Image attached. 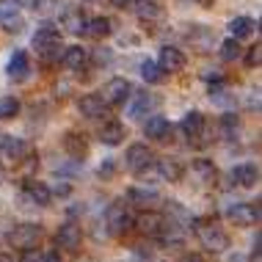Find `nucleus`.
Returning a JSON list of instances; mask_svg holds the SVG:
<instances>
[{
    "instance_id": "19",
    "label": "nucleus",
    "mask_w": 262,
    "mask_h": 262,
    "mask_svg": "<svg viewBox=\"0 0 262 262\" xmlns=\"http://www.w3.org/2000/svg\"><path fill=\"white\" fill-rule=\"evenodd\" d=\"M204 124H207V122H204V113L202 111H188L185 116H182V122H180V130L185 133V138L193 141V138H199L204 133Z\"/></svg>"
},
{
    "instance_id": "12",
    "label": "nucleus",
    "mask_w": 262,
    "mask_h": 262,
    "mask_svg": "<svg viewBox=\"0 0 262 262\" xmlns=\"http://www.w3.org/2000/svg\"><path fill=\"white\" fill-rule=\"evenodd\" d=\"M144 133H146V138L168 144V141H171V122H168L166 116H160V113H149L146 122H144Z\"/></svg>"
},
{
    "instance_id": "18",
    "label": "nucleus",
    "mask_w": 262,
    "mask_h": 262,
    "mask_svg": "<svg viewBox=\"0 0 262 262\" xmlns=\"http://www.w3.org/2000/svg\"><path fill=\"white\" fill-rule=\"evenodd\" d=\"M61 63L69 69V72H80L83 67L89 63V50L86 47H63V53H61Z\"/></svg>"
},
{
    "instance_id": "36",
    "label": "nucleus",
    "mask_w": 262,
    "mask_h": 262,
    "mask_svg": "<svg viewBox=\"0 0 262 262\" xmlns=\"http://www.w3.org/2000/svg\"><path fill=\"white\" fill-rule=\"evenodd\" d=\"M61 53H63L61 41H55V45H50V47H45V50H39V55H41V58H45V63L61 61Z\"/></svg>"
},
{
    "instance_id": "35",
    "label": "nucleus",
    "mask_w": 262,
    "mask_h": 262,
    "mask_svg": "<svg viewBox=\"0 0 262 262\" xmlns=\"http://www.w3.org/2000/svg\"><path fill=\"white\" fill-rule=\"evenodd\" d=\"M243 61H246V67H249V69H257L259 63H262V47H259V45L249 47V50H246V55H243Z\"/></svg>"
},
{
    "instance_id": "23",
    "label": "nucleus",
    "mask_w": 262,
    "mask_h": 262,
    "mask_svg": "<svg viewBox=\"0 0 262 262\" xmlns=\"http://www.w3.org/2000/svg\"><path fill=\"white\" fill-rule=\"evenodd\" d=\"M63 31H69V33H83L86 31V17H83V11L80 9H67L61 14V23H58Z\"/></svg>"
},
{
    "instance_id": "41",
    "label": "nucleus",
    "mask_w": 262,
    "mask_h": 262,
    "mask_svg": "<svg viewBox=\"0 0 262 262\" xmlns=\"http://www.w3.org/2000/svg\"><path fill=\"white\" fill-rule=\"evenodd\" d=\"M94 61H97V63H111V61H113V53L105 50V47H100V50H97V55H94Z\"/></svg>"
},
{
    "instance_id": "3",
    "label": "nucleus",
    "mask_w": 262,
    "mask_h": 262,
    "mask_svg": "<svg viewBox=\"0 0 262 262\" xmlns=\"http://www.w3.org/2000/svg\"><path fill=\"white\" fill-rule=\"evenodd\" d=\"M152 163H155L152 146H146V144H130V146H127L124 166L130 168L133 174H144L146 168H152Z\"/></svg>"
},
{
    "instance_id": "48",
    "label": "nucleus",
    "mask_w": 262,
    "mask_h": 262,
    "mask_svg": "<svg viewBox=\"0 0 262 262\" xmlns=\"http://www.w3.org/2000/svg\"><path fill=\"white\" fill-rule=\"evenodd\" d=\"M0 262H14V259H11V254H0Z\"/></svg>"
},
{
    "instance_id": "7",
    "label": "nucleus",
    "mask_w": 262,
    "mask_h": 262,
    "mask_svg": "<svg viewBox=\"0 0 262 262\" xmlns=\"http://www.w3.org/2000/svg\"><path fill=\"white\" fill-rule=\"evenodd\" d=\"M80 243H83V232H80V226H77L75 221H63L58 226V232H55V246L63 251H77L80 249Z\"/></svg>"
},
{
    "instance_id": "22",
    "label": "nucleus",
    "mask_w": 262,
    "mask_h": 262,
    "mask_svg": "<svg viewBox=\"0 0 262 262\" xmlns=\"http://www.w3.org/2000/svg\"><path fill=\"white\" fill-rule=\"evenodd\" d=\"M124 136H127V130H124V124L122 122H108L100 130V144H105V146H119L124 141Z\"/></svg>"
},
{
    "instance_id": "16",
    "label": "nucleus",
    "mask_w": 262,
    "mask_h": 262,
    "mask_svg": "<svg viewBox=\"0 0 262 262\" xmlns=\"http://www.w3.org/2000/svg\"><path fill=\"white\" fill-rule=\"evenodd\" d=\"M28 72H31V58H28L25 50H14L9 63H6V75L11 77V80H25Z\"/></svg>"
},
{
    "instance_id": "14",
    "label": "nucleus",
    "mask_w": 262,
    "mask_h": 262,
    "mask_svg": "<svg viewBox=\"0 0 262 262\" xmlns=\"http://www.w3.org/2000/svg\"><path fill=\"white\" fill-rule=\"evenodd\" d=\"M232 185H243V188H254L259 182V166L257 163H237L229 174Z\"/></svg>"
},
{
    "instance_id": "15",
    "label": "nucleus",
    "mask_w": 262,
    "mask_h": 262,
    "mask_svg": "<svg viewBox=\"0 0 262 262\" xmlns=\"http://www.w3.org/2000/svg\"><path fill=\"white\" fill-rule=\"evenodd\" d=\"M55 41H61V31L53 23H41L36 31H33V36H31V45H33L36 53L45 50V47H50V45H55Z\"/></svg>"
},
{
    "instance_id": "29",
    "label": "nucleus",
    "mask_w": 262,
    "mask_h": 262,
    "mask_svg": "<svg viewBox=\"0 0 262 262\" xmlns=\"http://www.w3.org/2000/svg\"><path fill=\"white\" fill-rule=\"evenodd\" d=\"M190 168H193V174L199 177L202 182L215 180V166H212V160H207V158H196L193 163H190Z\"/></svg>"
},
{
    "instance_id": "38",
    "label": "nucleus",
    "mask_w": 262,
    "mask_h": 262,
    "mask_svg": "<svg viewBox=\"0 0 262 262\" xmlns=\"http://www.w3.org/2000/svg\"><path fill=\"white\" fill-rule=\"evenodd\" d=\"M116 168H119V163H116V158H105L102 163H100V180H111L113 174H116Z\"/></svg>"
},
{
    "instance_id": "33",
    "label": "nucleus",
    "mask_w": 262,
    "mask_h": 262,
    "mask_svg": "<svg viewBox=\"0 0 262 262\" xmlns=\"http://www.w3.org/2000/svg\"><path fill=\"white\" fill-rule=\"evenodd\" d=\"M240 55H243V47H240V41L235 39V36H229L221 45V58L224 61H237Z\"/></svg>"
},
{
    "instance_id": "46",
    "label": "nucleus",
    "mask_w": 262,
    "mask_h": 262,
    "mask_svg": "<svg viewBox=\"0 0 262 262\" xmlns=\"http://www.w3.org/2000/svg\"><path fill=\"white\" fill-rule=\"evenodd\" d=\"M47 3H50V0H31V9H36V11H45V9H47Z\"/></svg>"
},
{
    "instance_id": "25",
    "label": "nucleus",
    "mask_w": 262,
    "mask_h": 262,
    "mask_svg": "<svg viewBox=\"0 0 262 262\" xmlns=\"http://www.w3.org/2000/svg\"><path fill=\"white\" fill-rule=\"evenodd\" d=\"M86 36L91 39H105V36H111L113 33V23L108 17H94V19H86Z\"/></svg>"
},
{
    "instance_id": "13",
    "label": "nucleus",
    "mask_w": 262,
    "mask_h": 262,
    "mask_svg": "<svg viewBox=\"0 0 262 262\" xmlns=\"http://www.w3.org/2000/svg\"><path fill=\"white\" fill-rule=\"evenodd\" d=\"M158 97L152 94V91H141V94L133 97V102H130V108H127V116L130 119H144V116H149V113H155V108H158Z\"/></svg>"
},
{
    "instance_id": "39",
    "label": "nucleus",
    "mask_w": 262,
    "mask_h": 262,
    "mask_svg": "<svg viewBox=\"0 0 262 262\" xmlns=\"http://www.w3.org/2000/svg\"><path fill=\"white\" fill-rule=\"evenodd\" d=\"M6 28V31L9 33H23V28H25V19L19 17V14H14V17H9V19H3V23H0Z\"/></svg>"
},
{
    "instance_id": "1",
    "label": "nucleus",
    "mask_w": 262,
    "mask_h": 262,
    "mask_svg": "<svg viewBox=\"0 0 262 262\" xmlns=\"http://www.w3.org/2000/svg\"><path fill=\"white\" fill-rule=\"evenodd\" d=\"M105 226H108V235H124L127 229H133L130 207H127L122 199L108 204V212H105Z\"/></svg>"
},
{
    "instance_id": "30",
    "label": "nucleus",
    "mask_w": 262,
    "mask_h": 262,
    "mask_svg": "<svg viewBox=\"0 0 262 262\" xmlns=\"http://www.w3.org/2000/svg\"><path fill=\"white\" fill-rule=\"evenodd\" d=\"M19 111H23V102H19L14 94L0 97V119H17Z\"/></svg>"
},
{
    "instance_id": "4",
    "label": "nucleus",
    "mask_w": 262,
    "mask_h": 262,
    "mask_svg": "<svg viewBox=\"0 0 262 262\" xmlns=\"http://www.w3.org/2000/svg\"><path fill=\"white\" fill-rule=\"evenodd\" d=\"M196 237H199V243L212 254H221V251L229 249V235H226L224 229H218V226L196 224Z\"/></svg>"
},
{
    "instance_id": "10",
    "label": "nucleus",
    "mask_w": 262,
    "mask_h": 262,
    "mask_svg": "<svg viewBox=\"0 0 262 262\" xmlns=\"http://www.w3.org/2000/svg\"><path fill=\"white\" fill-rule=\"evenodd\" d=\"M185 53L180 50V47H174V45H166V47H160V55H158V67L163 69L166 75H174V72H182L185 69Z\"/></svg>"
},
{
    "instance_id": "5",
    "label": "nucleus",
    "mask_w": 262,
    "mask_h": 262,
    "mask_svg": "<svg viewBox=\"0 0 262 262\" xmlns=\"http://www.w3.org/2000/svg\"><path fill=\"white\" fill-rule=\"evenodd\" d=\"M226 215L237 226H254V224H259V202H254V204L251 202H235L226 210Z\"/></svg>"
},
{
    "instance_id": "27",
    "label": "nucleus",
    "mask_w": 262,
    "mask_h": 262,
    "mask_svg": "<svg viewBox=\"0 0 262 262\" xmlns=\"http://www.w3.org/2000/svg\"><path fill=\"white\" fill-rule=\"evenodd\" d=\"M257 25L259 23H257V19H251V17H235L229 23V33L235 39H243V36H251V33L257 31Z\"/></svg>"
},
{
    "instance_id": "45",
    "label": "nucleus",
    "mask_w": 262,
    "mask_h": 262,
    "mask_svg": "<svg viewBox=\"0 0 262 262\" xmlns=\"http://www.w3.org/2000/svg\"><path fill=\"white\" fill-rule=\"evenodd\" d=\"M39 262H63V259H61L55 251H47V254H41V259H39Z\"/></svg>"
},
{
    "instance_id": "34",
    "label": "nucleus",
    "mask_w": 262,
    "mask_h": 262,
    "mask_svg": "<svg viewBox=\"0 0 262 262\" xmlns=\"http://www.w3.org/2000/svg\"><path fill=\"white\" fill-rule=\"evenodd\" d=\"M188 39L193 41V45H199V47H207L212 41V31H210V28H204V25H193V31H190Z\"/></svg>"
},
{
    "instance_id": "20",
    "label": "nucleus",
    "mask_w": 262,
    "mask_h": 262,
    "mask_svg": "<svg viewBox=\"0 0 262 262\" xmlns=\"http://www.w3.org/2000/svg\"><path fill=\"white\" fill-rule=\"evenodd\" d=\"M155 163H158V174L166 182H180L182 174H185V166L177 158H163V160H155Z\"/></svg>"
},
{
    "instance_id": "50",
    "label": "nucleus",
    "mask_w": 262,
    "mask_h": 262,
    "mask_svg": "<svg viewBox=\"0 0 262 262\" xmlns=\"http://www.w3.org/2000/svg\"><path fill=\"white\" fill-rule=\"evenodd\" d=\"M229 262H243V257H232Z\"/></svg>"
},
{
    "instance_id": "47",
    "label": "nucleus",
    "mask_w": 262,
    "mask_h": 262,
    "mask_svg": "<svg viewBox=\"0 0 262 262\" xmlns=\"http://www.w3.org/2000/svg\"><path fill=\"white\" fill-rule=\"evenodd\" d=\"M180 262H204V259L199 257V254H185V257H182Z\"/></svg>"
},
{
    "instance_id": "11",
    "label": "nucleus",
    "mask_w": 262,
    "mask_h": 262,
    "mask_svg": "<svg viewBox=\"0 0 262 262\" xmlns=\"http://www.w3.org/2000/svg\"><path fill=\"white\" fill-rule=\"evenodd\" d=\"M23 199L36 204V207H47L53 202V193H50V185L47 182H39V180H25L23 185Z\"/></svg>"
},
{
    "instance_id": "17",
    "label": "nucleus",
    "mask_w": 262,
    "mask_h": 262,
    "mask_svg": "<svg viewBox=\"0 0 262 262\" xmlns=\"http://www.w3.org/2000/svg\"><path fill=\"white\" fill-rule=\"evenodd\" d=\"M105 100L100 94H83L80 100H77V111H80V116H86V119H100L105 116Z\"/></svg>"
},
{
    "instance_id": "31",
    "label": "nucleus",
    "mask_w": 262,
    "mask_h": 262,
    "mask_svg": "<svg viewBox=\"0 0 262 262\" xmlns=\"http://www.w3.org/2000/svg\"><path fill=\"white\" fill-rule=\"evenodd\" d=\"M141 77H144V83H160L163 80V69L158 67V61H152V58H144L141 61Z\"/></svg>"
},
{
    "instance_id": "21",
    "label": "nucleus",
    "mask_w": 262,
    "mask_h": 262,
    "mask_svg": "<svg viewBox=\"0 0 262 262\" xmlns=\"http://www.w3.org/2000/svg\"><path fill=\"white\" fill-rule=\"evenodd\" d=\"M63 149L69 152V158L83 160L89 155V141L83 138L80 133H67V136H63Z\"/></svg>"
},
{
    "instance_id": "32",
    "label": "nucleus",
    "mask_w": 262,
    "mask_h": 262,
    "mask_svg": "<svg viewBox=\"0 0 262 262\" xmlns=\"http://www.w3.org/2000/svg\"><path fill=\"white\" fill-rule=\"evenodd\" d=\"M237 133H240V116H235V113H224L221 116V136L226 141H232V138H237Z\"/></svg>"
},
{
    "instance_id": "44",
    "label": "nucleus",
    "mask_w": 262,
    "mask_h": 262,
    "mask_svg": "<svg viewBox=\"0 0 262 262\" xmlns=\"http://www.w3.org/2000/svg\"><path fill=\"white\" fill-rule=\"evenodd\" d=\"M113 9H133L136 6V0H111Z\"/></svg>"
},
{
    "instance_id": "28",
    "label": "nucleus",
    "mask_w": 262,
    "mask_h": 262,
    "mask_svg": "<svg viewBox=\"0 0 262 262\" xmlns=\"http://www.w3.org/2000/svg\"><path fill=\"white\" fill-rule=\"evenodd\" d=\"M136 6H138L136 11H138V19H141V23H158V19L163 17V9L155 3V0H141V3L136 0Z\"/></svg>"
},
{
    "instance_id": "6",
    "label": "nucleus",
    "mask_w": 262,
    "mask_h": 262,
    "mask_svg": "<svg viewBox=\"0 0 262 262\" xmlns=\"http://www.w3.org/2000/svg\"><path fill=\"white\" fill-rule=\"evenodd\" d=\"M130 94H133V86L127 77H111L100 97L105 100V105H122L124 100H130Z\"/></svg>"
},
{
    "instance_id": "24",
    "label": "nucleus",
    "mask_w": 262,
    "mask_h": 262,
    "mask_svg": "<svg viewBox=\"0 0 262 262\" xmlns=\"http://www.w3.org/2000/svg\"><path fill=\"white\" fill-rule=\"evenodd\" d=\"M166 221L168 224H174V226H188V224H193V215L182 207L180 202H166Z\"/></svg>"
},
{
    "instance_id": "8",
    "label": "nucleus",
    "mask_w": 262,
    "mask_h": 262,
    "mask_svg": "<svg viewBox=\"0 0 262 262\" xmlns=\"http://www.w3.org/2000/svg\"><path fill=\"white\" fill-rule=\"evenodd\" d=\"M31 152L25 138H17V136H3L0 138V160L6 163H19L25 160V155Z\"/></svg>"
},
{
    "instance_id": "43",
    "label": "nucleus",
    "mask_w": 262,
    "mask_h": 262,
    "mask_svg": "<svg viewBox=\"0 0 262 262\" xmlns=\"http://www.w3.org/2000/svg\"><path fill=\"white\" fill-rule=\"evenodd\" d=\"M41 259V254L36 251V249H25V254H23V262H39Z\"/></svg>"
},
{
    "instance_id": "42",
    "label": "nucleus",
    "mask_w": 262,
    "mask_h": 262,
    "mask_svg": "<svg viewBox=\"0 0 262 262\" xmlns=\"http://www.w3.org/2000/svg\"><path fill=\"white\" fill-rule=\"evenodd\" d=\"M69 190H72V185H69V182H61V185L50 188V193L53 196H69Z\"/></svg>"
},
{
    "instance_id": "2",
    "label": "nucleus",
    "mask_w": 262,
    "mask_h": 262,
    "mask_svg": "<svg viewBox=\"0 0 262 262\" xmlns=\"http://www.w3.org/2000/svg\"><path fill=\"white\" fill-rule=\"evenodd\" d=\"M41 235H45L41 224H17L9 232V243L14 246V249L25 251V249H33V246L41 240Z\"/></svg>"
},
{
    "instance_id": "40",
    "label": "nucleus",
    "mask_w": 262,
    "mask_h": 262,
    "mask_svg": "<svg viewBox=\"0 0 262 262\" xmlns=\"http://www.w3.org/2000/svg\"><path fill=\"white\" fill-rule=\"evenodd\" d=\"M202 77H204L207 83H218V80H224V72H221V69H204Z\"/></svg>"
},
{
    "instance_id": "9",
    "label": "nucleus",
    "mask_w": 262,
    "mask_h": 262,
    "mask_svg": "<svg viewBox=\"0 0 262 262\" xmlns=\"http://www.w3.org/2000/svg\"><path fill=\"white\" fill-rule=\"evenodd\" d=\"M133 226L146 237H158L163 232V226H166V215H163V212H155V210H144L138 218H133Z\"/></svg>"
},
{
    "instance_id": "37",
    "label": "nucleus",
    "mask_w": 262,
    "mask_h": 262,
    "mask_svg": "<svg viewBox=\"0 0 262 262\" xmlns=\"http://www.w3.org/2000/svg\"><path fill=\"white\" fill-rule=\"evenodd\" d=\"M19 14V0H0V23Z\"/></svg>"
},
{
    "instance_id": "26",
    "label": "nucleus",
    "mask_w": 262,
    "mask_h": 262,
    "mask_svg": "<svg viewBox=\"0 0 262 262\" xmlns=\"http://www.w3.org/2000/svg\"><path fill=\"white\" fill-rule=\"evenodd\" d=\"M127 199L133 204H138V207H149V204H158L160 202V193L152 188H130L127 190Z\"/></svg>"
},
{
    "instance_id": "49",
    "label": "nucleus",
    "mask_w": 262,
    "mask_h": 262,
    "mask_svg": "<svg viewBox=\"0 0 262 262\" xmlns=\"http://www.w3.org/2000/svg\"><path fill=\"white\" fill-rule=\"evenodd\" d=\"M3 182H6V168L0 166V185H3Z\"/></svg>"
}]
</instances>
